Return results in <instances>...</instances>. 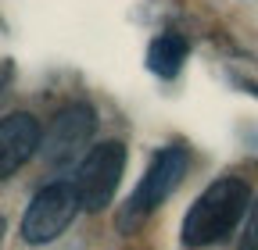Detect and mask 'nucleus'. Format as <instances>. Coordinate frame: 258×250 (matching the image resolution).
<instances>
[{
    "mask_svg": "<svg viewBox=\"0 0 258 250\" xmlns=\"http://www.w3.org/2000/svg\"><path fill=\"white\" fill-rule=\"evenodd\" d=\"M251 204V190L244 179H215L208 190L190 204L183 218V243L186 246H208L226 239Z\"/></svg>",
    "mask_w": 258,
    "mask_h": 250,
    "instance_id": "1",
    "label": "nucleus"
},
{
    "mask_svg": "<svg viewBox=\"0 0 258 250\" xmlns=\"http://www.w3.org/2000/svg\"><path fill=\"white\" fill-rule=\"evenodd\" d=\"M186 165H190V154L183 147H165V150H161L158 158L151 161V168L144 172V179L133 190V197L125 200V207L118 214V229L122 232H133V225H140L144 218L183 182Z\"/></svg>",
    "mask_w": 258,
    "mask_h": 250,
    "instance_id": "2",
    "label": "nucleus"
},
{
    "mask_svg": "<svg viewBox=\"0 0 258 250\" xmlns=\"http://www.w3.org/2000/svg\"><path fill=\"white\" fill-rule=\"evenodd\" d=\"M122 172H125V143L122 140H104L97 143L83 165L76 168V193H79V204L86 211H104L122 182Z\"/></svg>",
    "mask_w": 258,
    "mask_h": 250,
    "instance_id": "3",
    "label": "nucleus"
},
{
    "mask_svg": "<svg viewBox=\"0 0 258 250\" xmlns=\"http://www.w3.org/2000/svg\"><path fill=\"white\" fill-rule=\"evenodd\" d=\"M79 193L72 182H50L32 197V204L25 207V218H22V236L25 243H50L57 239L64 229L72 225V218L79 211Z\"/></svg>",
    "mask_w": 258,
    "mask_h": 250,
    "instance_id": "4",
    "label": "nucleus"
},
{
    "mask_svg": "<svg viewBox=\"0 0 258 250\" xmlns=\"http://www.w3.org/2000/svg\"><path fill=\"white\" fill-rule=\"evenodd\" d=\"M93 107L86 104H72V107H64L54 121H50V129H47V161L54 168H64V165H72L76 161V154L86 147V140L93 136Z\"/></svg>",
    "mask_w": 258,
    "mask_h": 250,
    "instance_id": "5",
    "label": "nucleus"
},
{
    "mask_svg": "<svg viewBox=\"0 0 258 250\" xmlns=\"http://www.w3.org/2000/svg\"><path fill=\"white\" fill-rule=\"evenodd\" d=\"M43 129L29 111H11L0 118V179H11L40 150Z\"/></svg>",
    "mask_w": 258,
    "mask_h": 250,
    "instance_id": "6",
    "label": "nucleus"
},
{
    "mask_svg": "<svg viewBox=\"0 0 258 250\" xmlns=\"http://www.w3.org/2000/svg\"><path fill=\"white\" fill-rule=\"evenodd\" d=\"M183 61H186V40L176 36V33H165V36H158L147 50V68L161 79H176L179 68H183Z\"/></svg>",
    "mask_w": 258,
    "mask_h": 250,
    "instance_id": "7",
    "label": "nucleus"
},
{
    "mask_svg": "<svg viewBox=\"0 0 258 250\" xmlns=\"http://www.w3.org/2000/svg\"><path fill=\"white\" fill-rule=\"evenodd\" d=\"M237 250H258V200L247 214V225H244V236H240V246Z\"/></svg>",
    "mask_w": 258,
    "mask_h": 250,
    "instance_id": "8",
    "label": "nucleus"
},
{
    "mask_svg": "<svg viewBox=\"0 0 258 250\" xmlns=\"http://www.w3.org/2000/svg\"><path fill=\"white\" fill-rule=\"evenodd\" d=\"M4 229H8V222H4V218H0V243H4Z\"/></svg>",
    "mask_w": 258,
    "mask_h": 250,
    "instance_id": "9",
    "label": "nucleus"
}]
</instances>
